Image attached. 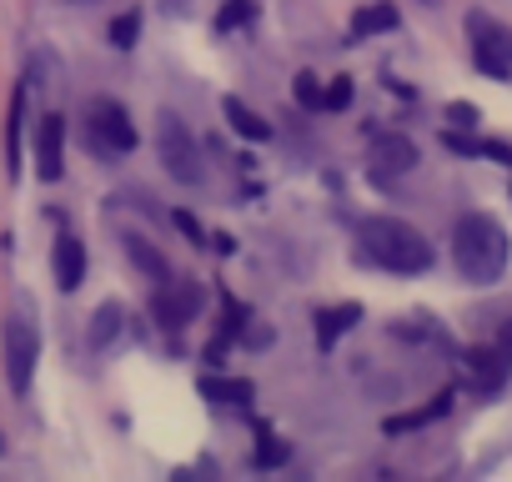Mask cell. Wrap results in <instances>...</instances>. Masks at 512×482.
I'll return each instance as SVG.
<instances>
[{
  "instance_id": "6da1fadb",
  "label": "cell",
  "mask_w": 512,
  "mask_h": 482,
  "mask_svg": "<svg viewBox=\"0 0 512 482\" xmlns=\"http://www.w3.org/2000/svg\"><path fill=\"white\" fill-rule=\"evenodd\" d=\"M357 241H362V252L377 267H387V272L412 277V272H427L432 267V241L417 226H407L402 216H367L357 226Z\"/></svg>"
},
{
  "instance_id": "7a4b0ae2",
  "label": "cell",
  "mask_w": 512,
  "mask_h": 482,
  "mask_svg": "<svg viewBox=\"0 0 512 482\" xmlns=\"http://www.w3.org/2000/svg\"><path fill=\"white\" fill-rule=\"evenodd\" d=\"M452 262H457V272H462L467 282H477V287L497 282V277L507 272V231H502L492 216L467 211V216L452 226Z\"/></svg>"
},
{
  "instance_id": "3957f363",
  "label": "cell",
  "mask_w": 512,
  "mask_h": 482,
  "mask_svg": "<svg viewBox=\"0 0 512 482\" xmlns=\"http://www.w3.org/2000/svg\"><path fill=\"white\" fill-rule=\"evenodd\" d=\"M156 156H161V166H166L171 181H181V186H201L206 161H201V146H196L191 126H186L176 111H161V116H156Z\"/></svg>"
},
{
  "instance_id": "277c9868",
  "label": "cell",
  "mask_w": 512,
  "mask_h": 482,
  "mask_svg": "<svg viewBox=\"0 0 512 482\" xmlns=\"http://www.w3.org/2000/svg\"><path fill=\"white\" fill-rule=\"evenodd\" d=\"M467 31H472V61H477L487 76L502 81V76L512 71V31L497 26L492 16H482V11L467 16Z\"/></svg>"
},
{
  "instance_id": "5b68a950",
  "label": "cell",
  "mask_w": 512,
  "mask_h": 482,
  "mask_svg": "<svg viewBox=\"0 0 512 482\" xmlns=\"http://www.w3.org/2000/svg\"><path fill=\"white\" fill-rule=\"evenodd\" d=\"M36 362H41V337H36V327H31L26 317L6 322V377H11V387H16L21 397L31 392Z\"/></svg>"
},
{
  "instance_id": "8992f818",
  "label": "cell",
  "mask_w": 512,
  "mask_h": 482,
  "mask_svg": "<svg viewBox=\"0 0 512 482\" xmlns=\"http://www.w3.org/2000/svg\"><path fill=\"white\" fill-rule=\"evenodd\" d=\"M151 312H156V322H161L166 332H181V327H186V322H196V312H201V287H196L191 277L161 282V292H156Z\"/></svg>"
},
{
  "instance_id": "52a82bcc",
  "label": "cell",
  "mask_w": 512,
  "mask_h": 482,
  "mask_svg": "<svg viewBox=\"0 0 512 482\" xmlns=\"http://www.w3.org/2000/svg\"><path fill=\"white\" fill-rule=\"evenodd\" d=\"M91 136H96V146L106 156H121V151L136 146V126H131V116H126L121 101H96L91 106Z\"/></svg>"
},
{
  "instance_id": "ba28073f",
  "label": "cell",
  "mask_w": 512,
  "mask_h": 482,
  "mask_svg": "<svg viewBox=\"0 0 512 482\" xmlns=\"http://www.w3.org/2000/svg\"><path fill=\"white\" fill-rule=\"evenodd\" d=\"M412 166H417V146H412L407 136H397V131H387V136H372V176H377V181L407 176Z\"/></svg>"
},
{
  "instance_id": "9c48e42d",
  "label": "cell",
  "mask_w": 512,
  "mask_h": 482,
  "mask_svg": "<svg viewBox=\"0 0 512 482\" xmlns=\"http://www.w3.org/2000/svg\"><path fill=\"white\" fill-rule=\"evenodd\" d=\"M36 171H41V181H61V171H66V121H61V116H41V131H36Z\"/></svg>"
},
{
  "instance_id": "30bf717a",
  "label": "cell",
  "mask_w": 512,
  "mask_h": 482,
  "mask_svg": "<svg viewBox=\"0 0 512 482\" xmlns=\"http://www.w3.org/2000/svg\"><path fill=\"white\" fill-rule=\"evenodd\" d=\"M81 282H86V247H81V236H61L56 241V287L76 292Z\"/></svg>"
},
{
  "instance_id": "8fae6325",
  "label": "cell",
  "mask_w": 512,
  "mask_h": 482,
  "mask_svg": "<svg viewBox=\"0 0 512 482\" xmlns=\"http://www.w3.org/2000/svg\"><path fill=\"white\" fill-rule=\"evenodd\" d=\"M507 352L502 347H477V352H467V367H472V377H477V387L482 392H497L502 382H507Z\"/></svg>"
},
{
  "instance_id": "7c38bea8",
  "label": "cell",
  "mask_w": 512,
  "mask_h": 482,
  "mask_svg": "<svg viewBox=\"0 0 512 482\" xmlns=\"http://www.w3.org/2000/svg\"><path fill=\"white\" fill-rule=\"evenodd\" d=\"M447 407H452V392H437L427 407H412V412H397V417H387V422H382V432H387V437H397V432H417V427H427V422L447 417Z\"/></svg>"
},
{
  "instance_id": "4fadbf2b",
  "label": "cell",
  "mask_w": 512,
  "mask_h": 482,
  "mask_svg": "<svg viewBox=\"0 0 512 482\" xmlns=\"http://www.w3.org/2000/svg\"><path fill=\"white\" fill-rule=\"evenodd\" d=\"M121 327H126V307H121V302H101L96 317H91V332H86V337H91L96 352H106V347L121 337Z\"/></svg>"
},
{
  "instance_id": "5bb4252c",
  "label": "cell",
  "mask_w": 512,
  "mask_h": 482,
  "mask_svg": "<svg viewBox=\"0 0 512 482\" xmlns=\"http://www.w3.org/2000/svg\"><path fill=\"white\" fill-rule=\"evenodd\" d=\"M357 322H362V307H357V302H342V307H332V312H317V347L327 352V347H332L347 327H357Z\"/></svg>"
},
{
  "instance_id": "9a60e30c",
  "label": "cell",
  "mask_w": 512,
  "mask_h": 482,
  "mask_svg": "<svg viewBox=\"0 0 512 482\" xmlns=\"http://www.w3.org/2000/svg\"><path fill=\"white\" fill-rule=\"evenodd\" d=\"M126 257H131V262H136V272H141V277H151V282H166V277H171L166 257H161V252L151 247L146 236H136V231L126 236Z\"/></svg>"
},
{
  "instance_id": "2e32d148",
  "label": "cell",
  "mask_w": 512,
  "mask_h": 482,
  "mask_svg": "<svg viewBox=\"0 0 512 482\" xmlns=\"http://www.w3.org/2000/svg\"><path fill=\"white\" fill-rule=\"evenodd\" d=\"M201 397L221 402V407H246L251 402V382L246 377H201Z\"/></svg>"
},
{
  "instance_id": "e0dca14e",
  "label": "cell",
  "mask_w": 512,
  "mask_h": 482,
  "mask_svg": "<svg viewBox=\"0 0 512 482\" xmlns=\"http://www.w3.org/2000/svg\"><path fill=\"white\" fill-rule=\"evenodd\" d=\"M221 111H226V121H231V131H241L246 141H267V136H272V126H267L262 116H256L251 106H241L236 96H226V101H221Z\"/></svg>"
},
{
  "instance_id": "ac0fdd59",
  "label": "cell",
  "mask_w": 512,
  "mask_h": 482,
  "mask_svg": "<svg viewBox=\"0 0 512 482\" xmlns=\"http://www.w3.org/2000/svg\"><path fill=\"white\" fill-rule=\"evenodd\" d=\"M402 16H397V6H387V0H377V6H362L357 16H352V36H377V31H392Z\"/></svg>"
},
{
  "instance_id": "d6986e66",
  "label": "cell",
  "mask_w": 512,
  "mask_h": 482,
  "mask_svg": "<svg viewBox=\"0 0 512 482\" xmlns=\"http://www.w3.org/2000/svg\"><path fill=\"white\" fill-rule=\"evenodd\" d=\"M6 166L21 171V91L11 96V116H6Z\"/></svg>"
},
{
  "instance_id": "ffe728a7",
  "label": "cell",
  "mask_w": 512,
  "mask_h": 482,
  "mask_svg": "<svg viewBox=\"0 0 512 482\" xmlns=\"http://www.w3.org/2000/svg\"><path fill=\"white\" fill-rule=\"evenodd\" d=\"M292 91H297V106H307V111H322V106H327L322 76H312V71H302V76L292 81Z\"/></svg>"
},
{
  "instance_id": "44dd1931",
  "label": "cell",
  "mask_w": 512,
  "mask_h": 482,
  "mask_svg": "<svg viewBox=\"0 0 512 482\" xmlns=\"http://www.w3.org/2000/svg\"><path fill=\"white\" fill-rule=\"evenodd\" d=\"M136 36H141V16H136V11H126V16L111 26V46H116V51H131V46H136Z\"/></svg>"
},
{
  "instance_id": "7402d4cb",
  "label": "cell",
  "mask_w": 512,
  "mask_h": 482,
  "mask_svg": "<svg viewBox=\"0 0 512 482\" xmlns=\"http://www.w3.org/2000/svg\"><path fill=\"white\" fill-rule=\"evenodd\" d=\"M251 462H256V467H282V462H287V442H277V437H262V447L251 452Z\"/></svg>"
},
{
  "instance_id": "603a6c76",
  "label": "cell",
  "mask_w": 512,
  "mask_h": 482,
  "mask_svg": "<svg viewBox=\"0 0 512 482\" xmlns=\"http://www.w3.org/2000/svg\"><path fill=\"white\" fill-rule=\"evenodd\" d=\"M347 106H352V81L342 76V81L327 86V106H322V111H347Z\"/></svg>"
},
{
  "instance_id": "cb8c5ba5",
  "label": "cell",
  "mask_w": 512,
  "mask_h": 482,
  "mask_svg": "<svg viewBox=\"0 0 512 482\" xmlns=\"http://www.w3.org/2000/svg\"><path fill=\"white\" fill-rule=\"evenodd\" d=\"M176 226H181V231H186V236L196 241V247H201V221H196L191 211H176Z\"/></svg>"
},
{
  "instance_id": "d4e9b609",
  "label": "cell",
  "mask_w": 512,
  "mask_h": 482,
  "mask_svg": "<svg viewBox=\"0 0 512 482\" xmlns=\"http://www.w3.org/2000/svg\"><path fill=\"white\" fill-rule=\"evenodd\" d=\"M236 21H246V6H241V0H231V6L221 11V26H236Z\"/></svg>"
},
{
  "instance_id": "484cf974",
  "label": "cell",
  "mask_w": 512,
  "mask_h": 482,
  "mask_svg": "<svg viewBox=\"0 0 512 482\" xmlns=\"http://www.w3.org/2000/svg\"><path fill=\"white\" fill-rule=\"evenodd\" d=\"M452 121H457V126H477V111L457 101V106H452Z\"/></svg>"
},
{
  "instance_id": "4316f807",
  "label": "cell",
  "mask_w": 512,
  "mask_h": 482,
  "mask_svg": "<svg viewBox=\"0 0 512 482\" xmlns=\"http://www.w3.org/2000/svg\"><path fill=\"white\" fill-rule=\"evenodd\" d=\"M497 347H502V352H507V357H512V317H507V322H502V332H497Z\"/></svg>"
},
{
  "instance_id": "83f0119b",
  "label": "cell",
  "mask_w": 512,
  "mask_h": 482,
  "mask_svg": "<svg viewBox=\"0 0 512 482\" xmlns=\"http://www.w3.org/2000/svg\"><path fill=\"white\" fill-rule=\"evenodd\" d=\"M71 6H101V0H71Z\"/></svg>"
},
{
  "instance_id": "f1b7e54d",
  "label": "cell",
  "mask_w": 512,
  "mask_h": 482,
  "mask_svg": "<svg viewBox=\"0 0 512 482\" xmlns=\"http://www.w3.org/2000/svg\"><path fill=\"white\" fill-rule=\"evenodd\" d=\"M422 6H437V0H422Z\"/></svg>"
}]
</instances>
